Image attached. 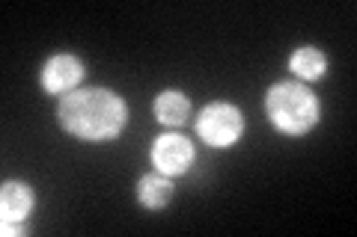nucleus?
<instances>
[{"mask_svg":"<svg viewBox=\"0 0 357 237\" xmlns=\"http://www.w3.org/2000/svg\"><path fill=\"white\" fill-rule=\"evenodd\" d=\"M289 69H292V74L301 77V81H319V77H325L328 60L319 48H298L289 56Z\"/></svg>","mask_w":357,"mask_h":237,"instance_id":"9","label":"nucleus"},{"mask_svg":"<svg viewBox=\"0 0 357 237\" xmlns=\"http://www.w3.org/2000/svg\"><path fill=\"white\" fill-rule=\"evenodd\" d=\"M128 119L126 101L110 89H81L60 98L57 122L63 131L86 142L114 140Z\"/></svg>","mask_w":357,"mask_h":237,"instance_id":"1","label":"nucleus"},{"mask_svg":"<svg viewBox=\"0 0 357 237\" xmlns=\"http://www.w3.org/2000/svg\"><path fill=\"white\" fill-rule=\"evenodd\" d=\"M33 208V190L21 181H6L0 193V231L6 237L18 234V222L27 217Z\"/></svg>","mask_w":357,"mask_h":237,"instance_id":"6","label":"nucleus"},{"mask_svg":"<svg viewBox=\"0 0 357 237\" xmlns=\"http://www.w3.org/2000/svg\"><path fill=\"white\" fill-rule=\"evenodd\" d=\"M265 110L268 119L277 131L289 133V137H298V133H307L312 125L319 122V101L310 92L304 83L298 81H280L268 89L265 95Z\"/></svg>","mask_w":357,"mask_h":237,"instance_id":"2","label":"nucleus"},{"mask_svg":"<svg viewBox=\"0 0 357 237\" xmlns=\"http://www.w3.org/2000/svg\"><path fill=\"white\" fill-rule=\"evenodd\" d=\"M137 199H140L146 208H152V211L164 208L167 202L173 199V181H170V175L158 172V169H155V172H149V175H143L140 184H137Z\"/></svg>","mask_w":357,"mask_h":237,"instance_id":"7","label":"nucleus"},{"mask_svg":"<svg viewBox=\"0 0 357 237\" xmlns=\"http://www.w3.org/2000/svg\"><path fill=\"white\" fill-rule=\"evenodd\" d=\"M241 131H244L241 113H238V107L227 104V101L208 104L197 119V133L208 145H215V149H229V145H236Z\"/></svg>","mask_w":357,"mask_h":237,"instance_id":"3","label":"nucleus"},{"mask_svg":"<svg viewBox=\"0 0 357 237\" xmlns=\"http://www.w3.org/2000/svg\"><path fill=\"white\" fill-rule=\"evenodd\" d=\"M188 113H191V104H188V98L182 92H176V89H167V92L155 98V116H158V122L167 128H178L188 119Z\"/></svg>","mask_w":357,"mask_h":237,"instance_id":"8","label":"nucleus"},{"mask_svg":"<svg viewBox=\"0 0 357 237\" xmlns=\"http://www.w3.org/2000/svg\"><path fill=\"white\" fill-rule=\"evenodd\" d=\"M84 77V63L72 54H57L42 65V89L51 95H63L75 89Z\"/></svg>","mask_w":357,"mask_h":237,"instance_id":"5","label":"nucleus"},{"mask_svg":"<svg viewBox=\"0 0 357 237\" xmlns=\"http://www.w3.org/2000/svg\"><path fill=\"white\" fill-rule=\"evenodd\" d=\"M152 163L158 172L170 178L185 175L194 163V145L185 137H178V133H161L152 145Z\"/></svg>","mask_w":357,"mask_h":237,"instance_id":"4","label":"nucleus"}]
</instances>
